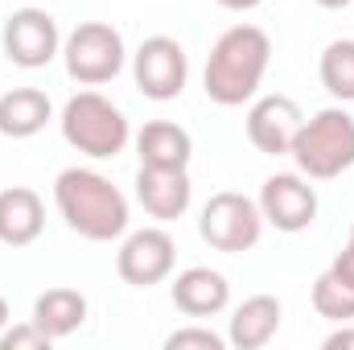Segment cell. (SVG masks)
Instances as JSON below:
<instances>
[{"instance_id":"6da1fadb","label":"cell","mask_w":354,"mask_h":350,"mask_svg":"<svg viewBox=\"0 0 354 350\" xmlns=\"http://www.w3.org/2000/svg\"><path fill=\"white\" fill-rule=\"evenodd\" d=\"M54 206H58L62 223L91 243H111V239L128 235V219H132L128 198L99 169H83V165L62 169L54 177Z\"/></svg>"},{"instance_id":"7a4b0ae2","label":"cell","mask_w":354,"mask_h":350,"mask_svg":"<svg viewBox=\"0 0 354 350\" xmlns=\"http://www.w3.org/2000/svg\"><path fill=\"white\" fill-rule=\"evenodd\" d=\"M272 62V37L260 25H231L218 33L210 46L206 71H202V91L218 107H243L256 99V91Z\"/></svg>"},{"instance_id":"3957f363","label":"cell","mask_w":354,"mask_h":350,"mask_svg":"<svg viewBox=\"0 0 354 350\" xmlns=\"http://www.w3.org/2000/svg\"><path fill=\"white\" fill-rule=\"evenodd\" d=\"M58 124H62V140L71 149H79L83 157H91V161H111L132 140L128 116L107 95H99V91L71 95L66 107H62V116H58Z\"/></svg>"},{"instance_id":"277c9868","label":"cell","mask_w":354,"mask_h":350,"mask_svg":"<svg viewBox=\"0 0 354 350\" xmlns=\"http://www.w3.org/2000/svg\"><path fill=\"white\" fill-rule=\"evenodd\" d=\"M288 157L309 181H330L354 169V116L346 107H326L301 124Z\"/></svg>"},{"instance_id":"5b68a950","label":"cell","mask_w":354,"mask_h":350,"mask_svg":"<svg viewBox=\"0 0 354 350\" xmlns=\"http://www.w3.org/2000/svg\"><path fill=\"white\" fill-rule=\"evenodd\" d=\"M198 235L223 252V256H239V252H252L264 235V214H260V202L239 194V190H218L206 198L202 214H198Z\"/></svg>"},{"instance_id":"8992f818","label":"cell","mask_w":354,"mask_h":350,"mask_svg":"<svg viewBox=\"0 0 354 350\" xmlns=\"http://www.w3.org/2000/svg\"><path fill=\"white\" fill-rule=\"evenodd\" d=\"M62 62L79 87H103L124 71L128 50L120 29H111L107 21H83L62 37Z\"/></svg>"},{"instance_id":"52a82bcc","label":"cell","mask_w":354,"mask_h":350,"mask_svg":"<svg viewBox=\"0 0 354 350\" xmlns=\"http://www.w3.org/2000/svg\"><path fill=\"white\" fill-rule=\"evenodd\" d=\"M189 79V54L185 46L169 33H153L140 42V50L132 54V83L145 99L153 103H169L185 91Z\"/></svg>"},{"instance_id":"ba28073f","label":"cell","mask_w":354,"mask_h":350,"mask_svg":"<svg viewBox=\"0 0 354 350\" xmlns=\"http://www.w3.org/2000/svg\"><path fill=\"white\" fill-rule=\"evenodd\" d=\"M4 58L21 71H41L62 54V29L46 8H17L0 29Z\"/></svg>"},{"instance_id":"9c48e42d","label":"cell","mask_w":354,"mask_h":350,"mask_svg":"<svg viewBox=\"0 0 354 350\" xmlns=\"http://www.w3.org/2000/svg\"><path fill=\"white\" fill-rule=\"evenodd\" d=\"M174 268H177V243L165 227L128 231L124 243H120V252H115V272L132 288H153V284L169 280Z\"/></svg>"},{"instance_id":"30bf717a","label":"cell","mask_w":354,"mask_h":350,"mask_svg":"<svg viewBox=\"0 0 354 350\" xmlns=\"http://www.w3.org/2000/svg\"><path fill=\"white\" fill-rule=\"evenodd\" d=\"M256 202H260V214L268 227H276L284 235H301L317 219V190L309 185L305 174H272L260 185Z\"/></svg>"},{"instance_id":"8fae6325","label":"cell","mask_w":354,"mask_h":350,"mask_svg":"<svg viewBox=\"0 0 354 350\" xmlns=\"http://www.w3.org/2000/svg\"><path fill=\"white\" fill-rule=\"evenodd\" d=\"M301 124H305V111L288 95H260L248 107V140L264 157H288Z\"/></svg>"},{"instance_id":"7c38bea8","label":"cell","mask_w":354,"mask_h":350,"mask_svg":"<svg viewBox=\"0 0 354 350\" xmlns=\"http://www.w3.org/2000/svg\"><path fill=\"white\" fill-rule=\"evenodd\" d=\"M169 297H174V309L185 313V317H214L231 305V280L218 268L194 264V268L174 276Z\"/></svg>"},{"instance_id":"4fadbf2b","label":"cell","mask_w":354,"mask_h":350,"mask_svg":"<svg viewBox=\"0 0 354 350\" xmlns=\"http://www.w3.org/2000/svg\"><path fill=\"white\" fill-rule=\"evenodd\" d=\"M136 202L145 206L149 219L157 223H174L189 210L194 202V185L185 169H149L140 165L136 169Z\"/></svg>"},{"instance_id":"5bb4252c","label":"cell","mask_w":354,"mask_h":350,"mask_svg":"<svg viewBox=\"0 0 354 350\" xmlns=\"http://www.w3.org/2000/svg\"><path fill=\"white\" fill-rule=\"evenodd\" d=\"M46 231V202L29 185L0 190V243L4 248H29Z\"/></svg>"},{"instance_id":"9a60e30c","label":"cell","mask_w":354,"mask_h":350,"mask_svg":"<svg viewBox=\"0 0 354 350\" xmlns=\"http://www.w3.org/2000/svg\"><path fill=\"white\" fill-rule=\"evenodd\" d=\"M280 317H284V309H280V301H276L272 293H256V297H248V301L235 305V313H231L227 347H235V350L268 347V342L276 338V330H280Z\"/></svg>"},{"instance_id":"2e32d148","label":"cell","mask_w":354,"mask_h":350,"mask_svg":"<svg viewBox=\"0 0 354 350\" xmlns=\"http://www.w3.org/2000/svg\"><path fill=\"white\" fill-rule=\"evenodd\" d=\"M132 140H136L140 165H149V169H185L189 157H194L189 132L174 120H149Z\"/></svg>"},{"instance_id":"e0dca14e","label":"cell","mask_w":354,"mask_h":350,"mask_svg":"<svg viewBox=\"0 0 354 350\" xmlns=\"http://www.w3.org/2000/svg\"><path fill=\"white\" fill-rule=\"evenodd\" d=\"M54 120L50 95L37 87H12L0 95V136L8 140H29Z\"/></svg>"},{"instance_id":"ac0fdd59","label":"cell","mask_w":354,"mask_h":350,"mask_svg":"<svg viewBox=\"0 0 354 350\" xmlns=\"http://www.w3.org/2000/svg\"><path fill=\"white\" fill-rule=\"evenodd\" d=\"M33 322L58 342V338H71L75 330H83L87 322V297L79 288H46L37 301H33Z\"/></svg>"},{"instance_id":"d6986e66","label":"cell","mask_w":354,"mask_h":350,"mask_svg":"<svg viewBox=\"0 0 354 350\" xmlns=\"http://www.w3.org/2000/svg\"><path fill=\"white\" fill-rule=\"evenodd\" d=\"M317 75H322V87L338 103H354V37H338L322 50Z\"/></svg>"},{"instance_id":"ffe728a7","label":"cell","mask_w":354,"mask_h":350,"mask_svg":"<svg viewBox=\"0 0 354 350\" xmlns=\"http://www.w3.org/2000/svg\"><path fill=\"white\" fill-rule=\"evenodd\" d=\"M313 309H317V317H326V322H334V326H342V322H354V288L351 284H342L330 268L313 280Z\"/></svg>"},{"instance_id":"44dd1931","label":"cell","mask_w":354,"mask_h":350,"mask_svg":"<svg viewBox=\"0 0 354 350\" xmlns=\"http://www.w3.org/2000/svg\"><path fill=\"white\" fill-rule=\"evenodd\" d=\"M50 334L29 317V322H21V326H4V334H0V350H50Z\"/></svg>"},{"instance_id":"7402d4cb","label":"cell","mask_w":354,"mask_h":350,"mask_svg":"<svg viewBox=\"0 0 354 350\" xmlns=\"http://www.w3.org/2000/svg\"><path fill=\"white\" fill-rule=\"evenodd\" d=\"M227 350V338L223 334H214V330H206V326H181L174 330L169 338H165V350Z\"/></svg>"},{"instance_id":"603a6c76","label":"cell","mask_w":354,"mask_h":350,"mask_svg":"<svg viewBox=\"0 0 354 350\" xmlns=\"http://www.w3.org/2000/svg\"><path fill=\"white\" fill-rule=\"evenodd\" d=\"M330 272L342 280V284H351L354 288V243H346L338 256H334V264H330Z\"/></svg>"},{"instance_id":"cb8c5ba5","label":"cell","mask_w":354,"mask_h":350,"mask_svg":"<svg viewBox=\"0 0 354 350\" xmlns=\"http://www.w3.org/2000/svg\"><path fill=\"white\" fill-rule=\"evenodd\" d=\"M322 347H326V350H354V326H351V322H342V326L322 342Z\"/></svg>"},{"instance_id":"d4e9b609","label":"cell","mask_w":354,"mask_h":350,"mask_svg":"<svg viewBox=\"0 0 354 350\" xmlns=\"http://www.w3.org/2000/svg\"><path fill=\"white\" fill-rule=\"evenodd\" d=\"M223 8H231V12H252V8H260L264 0H218Z\"/></svg>"},{"instance_id":"484cf974","label":"cell","mask_w":354,"mask_h":350,"mask_svg":"<svg viewBox=\"0 0 354 350\" xmlns=\"http://www.w3.org/2000/svg\"><path fill=\"white\" fill-rule=\"evenodd\" d=\"M8 322H12V313H8V301L0 297V334H4V326H8Z\"/></svg>"},{"instance_id":"4316f807","label":"cell","mask_w":354,"mask_h":350,"mask_svg":"<svg viewBox=\"0 0 354 350\" xmlns=\"http://www.w3.org/2000/svg\"><path fill=\"white\" fill-rule=\"evenodd\" d=\"M317 4H322V8H346L351 0H317Z\"/></svg>"},{"instance_id":"83f0119b","label":"cell","mask_w":354,"mask_h":350,"mask_svg":"<svg viewBox=\"0 0 354 350\" xmlns=\"http://www.w3.org/2000/svg\"><path fill=\"white\" fill-rule=\"evenodd\" d=\"M351 243H354V227H351Z\"/></svg>"}]
</instances>
